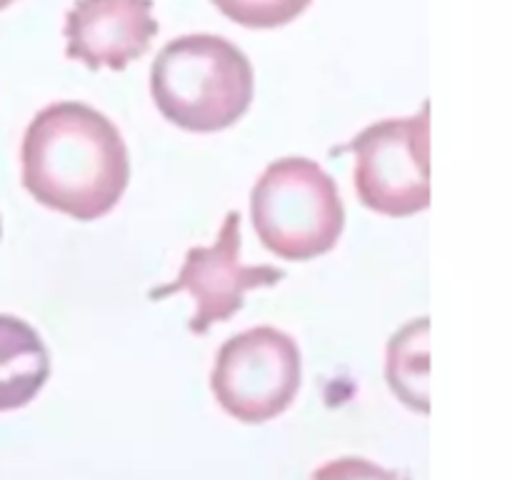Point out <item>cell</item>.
<instances>
[{"mask_svg":"<svg viewBox=\"0 0 512 480\" xmlns=\"http://www.w3.org/2000/svg\"><path fill=\"white\" fill-rule=\"evenodd\" d=\"M0 235H3V223H0Z\"/></svg>","mask_w":512,"mask_h":480,"instance_id":"cell-13","label":"cell"},{"mask_svg":"<svg viewBox=\"0 0 512 480\" xmlns=\"http://www.w3.org/2000/svg\"><path fill=\"white\" fill-rule=\"evenodd\" d=\"M50 375V355L38 330L0 313V413L25 408Z\"/></svg>","mask_w":512,"mask_h":480,"instance_id":"cell-8","label":"cell"},{"mask_svg":"<svg viewBox=\"0 0 512 480\" xmlns=\"http://www.w3.org/2000/svg\"><path fill=\"white\" fill-rule=\"evenodd\" d=\"M428 105L415 118L380 120L355 135V190L365 208L408 218L430 203Z\"/></svg>","mask_w":512,"mask_h":480,"instance_id":"cell-5","label":"cell"},{"mask_svg":"<svg viewBox=\"0 0 512 480\" xmlns=\"http://www.w3.org/2000/svg\"><path fill=\"white\" fill-rule=\"evenodd\" d=\"M150 93L170 123L215 133L238 123L250 108L253 65L223 35H180L155 58Z\"/></svg>","mask_w":512,"mask_h":480,"instance_id":"cell-2","label":"cell"},{"mask_svg":"<svg viewBox=\"0 0 512 480\" xmlns=\"http://www.w3.org/2000/svg\"><path fill=\"white\" fill-rule=\"evenodd\" d=\"M310 480H410L405 473L383 468L365 458H338L320 465Z\"/></svg>","mask_w":512,"mask_h":480,"instance_id":"cell-11","label":"cell"},{"mask_svg":"<svg viewBox=\"0 0 512 480\" xmlns=\"http://www.w3.org/2000/svg\"><path fill=\"white\" fill-rule=\"evenodd\" d=\"M23 185L40 205L98 220L130 180L125 140L113 120L83 103H53L30 120L20 145Z\"/></svg>","mask_w":512,"mask_h":480,"instance_id":"cell-1","label":"cell"},{"mask_svg":"<svg viewBox=\"0 0 512 480\" xmlns=\"http://www.w3.org/2000/svg\"><path fill=\"white\" fill-rule=\"evenodd\" d=\"M283 278V270L273 265H245L240 260V213L233 210L225 215L218 240L210 248H190L175 283L153 290L150 298L190 293L198 310L188 328L203 335L213 323L233 318L243 308L248 290L273 288Z\"/></svg>","mask_w":512,"mask_h":480,"instance_id":"cell-6","label":"cell"},{"mask_svg":"<svg viewBox=\"0 0 512 480\" xmlns=\"http://www.w3.org/2000/svg\"><path fill=\"white\" fill-rule=\"evenodd\" d=\"M13 3H15V0H0V10L8 8V5H13Z\"/></svg>","mask_w":512,"mask_h":480,"instance_id":"cell-12","label":"cell"},{"mask_svg":"<svg viewBox=\"0 0 512 480\" xmlns=\"http://www.w3.org/2000/svg\"><path fill=\"white\" fill-rule=\"evenodd\" d=\"M250 215L265 250L283 260H313L335 248L345 208L335 180L308 158H280L253 188Z\"/></svg>","mask_w":512,"mask_h":480,"instance_id":"cell-3","label":"cell"},{"mask_svg":"<svg viewBox=\"0 0 512 480\" xmlns=\"http://www.w3.org/2000/svg\"><path fill=\"white\" fill-rule=\"evenodd\" d=\"M158 30L153 0H75L65 15V55L93 70H123L148 53Z\"/></svg>","mask_w":512,"mask_h":480,"instance_id":"cell-7","label":"cell"},{"mask_svg":"<svg viewBox=\"0 0 512 480\" xmlns=\"http://www.w3.org/2000/svg\"><path fill=\"white\" fill-rule=\"evenodd\" d=\"M303 380L300 348L270 325L225 340L215 358L210 388L220 408L248 425L278 418L295 400Z\"/></svg>","mask_w":512,"mask_h":480,"instance_id":"cell-4","label":"cell"},{"mask_svg":"<svg viewBox=\"0 0 512 480\" xmlns=\"http://www.w3.org/2000/svg\"><path fill=\"white\" fill-rule=\"evenodd\" d=\"M388 383L405 405L428 410V318L410 323L388 345Z\"/></svg>","mask_w":512,"mask_h":480,"instance_id":"cell-9","label":"cell"},{"mask_svg":"<svg viewBox=\"0 0 512 480\" xmlns=\"http://www.w3.org/2000/svg\"><path fill=\"white\" fill-rule=\"evenodd\" d=\"M223 15L245 28H280L298 18L310 0H213Z\"/></svg>","mask_w":512,"mask_h":480,"instance_id":"cell-10","label":"cell"}]
</instances>
